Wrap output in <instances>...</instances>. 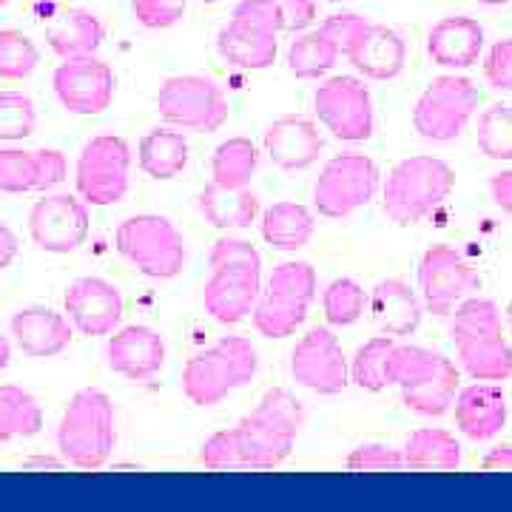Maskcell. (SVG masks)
I'll return each mask as SVG.
<instances>
[{
    "label": "cell",
    "instance_id": "obj_54",
    "mask_svg": "<svg viewBox=\"0 0 512 512\" xmlns=\"http://www.w3.org/2000/svg\"><path fill=\"white\" fill-rule=\"evenodd\" d=\"M12 362V345H9V339L0 333V370H6Z\"/></svg>",
    "mask_w": 512,
    "mask_h": 512
},
{
    "label": "cell",
    "instance_id": "obj_26",
    "mask_svg": "<svg viewBox=\"0 0 512 512\" xmlns=\"http://www.w3.org/2000/svg\"><path fill=\"white\" fill-rule=\"evenodd\" d=\"M370 311L387 336H413L421 325V299L402 279H384L370 293Z\"/></svg>",
    "mask_w": 512,
    "mask_h": 512
},
{
    "label": "cell",
    "instance_id": "obj_52",
    "mask_svg": "<svg viewBox=\"0 0 512 512\" xmlns=\"http://www.w3.org/2000/svg\"><path fill=\"white\" fill-rule=\"evenodd\" d=\"M484 470H512V444H498L481 461Z\"/></svg>",
    "mask_w": 512,
    "mask_h": 512
},
{
    "label": "cell",
    "instance_id": "obj_15",
    "mask_svg": "<svg viewBox=\"0 0 512 512\" xmlns=\"http://www.w3.org/2000/svg\"><path fill=\"white\" fill-rule=\"evenodd\" d=\"M291 376L319 396H336L350 384V367L330 328H311L291 353Z\"/></svg>",
    "mask_w": 512,
    "mask_h": 512
},
{
    "label": "cell",
    "instance_id": "obj_40",
    "mask_svg": "<svg viewBox=\"0 0 512 512\" xmlns=\"http://www.w3.org/2000/svg\"><path fill=\"white\" fill-rule=\"evenodd\" d=\"M478 148L490 160H512V109L490 106L478 117Z\"/></svg>",
    "mask_w": 512,
    "mask_h": 512
},
{
    "label": "cell",
    "instance_id": "obj_57",
    "mask_svg": "<svg viewBox=\"0 0 512 512\" xmlns=\"http://www.w3.org/2000/svg\"><path fill=\"white\" fill-rule=\"evenodd\" d=\"M6 3H9V0H0V6H6Z\"/></svg>",
    "mask_w": 512,
    "mask_h": 512
},
{
    "label": "cell",
    "instance_id": "obj_24",
    "mask_svg": "<svg viewBox=\"0 0 512 512\" xmlns=\"http://www.w3.org/2000/svg\"><path fill=\"white\" fill-rule=\"evenodd\" d=\"M484 52V29L473 18H444L427 35V55L444 69H467Z\"/></svg>",
    "mask_w": 512,
    "mask_h": 512
},
{
    "label": "cell",
    "instance_id": "obj_36",
    "mask_svg": "<svg viewBox=\"0 0 512 512\" xmlns=\"http://www.w3.org/2000/svg\"><path fill=\"white\" fill-rule=\"evenodd\" d=\"M458 390V370L456 365L447 359L439 376H433L427 384H421L410 393H402L404 407H410L419 416H444L450 410V404L456 399Z\"/></svg>",
    "mask_w": 512,
    "mask_h": 512
},
{
    "label": "cell",
    "instance_id": "obj_33",
    "mask_svg": "<svg viewBox=\"0 0 512 512\" xmlns=\"http://www.w3.org/2000/svg\"><path fill=\"white\" fill-rule=\"evenodd\" d=\"M339 57H342L339 46L319 26L313 32H299V37L288 46V69L299 80H319L336 66Z\"/></svg>",
    "mask_w": 512,
    "mask_h": 512
},
{
    "label": "cell",
    "instance_id": "obj_12",
    "mask_svg": "<svg viewBox=\"0 0 512 512\" xmlns=\"http://www.w3.org/2000/svg\"><path fill=\"white\" fill-rule=\"evenodd\" d=\"M313 109L336 140L365 143L373 134V97L359 77L336 74L325 80L313 94Z\"/></svg>",
    "mask_w": 512,
    "mask_h": 512
},
{
    "label": "cell",
    "instance_id": "obj_30",
    "mask_svg": "<svg viewBox=\"0 0 512 512\" xmlns=\"http://www.w3.org/2000/svg\"><path fill=\"white\" fill-rule=\"evenodd\" d=\"M259 228H262V239L276 251H299L311 242L316 220L299 202H274L262 214Z\"/></svg>",
    "mask_w": 512,
    "mask_h": 512
},
{
    "label": "cell",
    "instance_id": "obj_44",
    "mask_svg": "<svg viewBox=\"0 0 512 512\" xmlns=\"http://www.w3.org/2000/svg\"><path fill=\"white\" fill-rule=\"evenodd\" d=\"M402 467V453L393 447H384V444H362L348 456V470L353 473H384V470L396 473Z\"/></svg>",
    "mask_w": 512,
    "mask_h": 512
},
{
    "label": "cell",
    "instance_id": "obj_3",
    "mask_svg": "<svg viewBox=\"0 0 512 512\" xmlns=\"http://www.w3.org/2000/svg\"><path fill=\"white\" fill-rule=\"evenodd\" d=\"M453 188L456 171L450 163L439 157H407L384 183V214L404 228L419 225L444 205Z\"/></svg>",
    "mask_w": 512,
    "mask_h": 512
},
{
    "label": "cell",
    "instance_id": "obj_51",
    "mask_svg": "<svg viewBox=\"0 0 512 512\" xmlns=\"http://www.w3.org/2000/svg\"><path fill=\"white\" fill-rule=\"evenodd\" d=\"M18 237H15V231L6 225V222H0V271H6L15 259H18Z\"/></svg>",
    "mask_w": 512,
    "mask_h": 512
},
{
    "label": "cell",
    "instance_id": "obj_27",
    "mask_svg": "<svg viewBox=\"0 0 512 512\" xmlns=\"http://www.w3.org/2000/svg\"><path fill=\"white\" fill-rule=\"evenodd\" d=\"M197 208L220 231H239L251 228V222L259 217V197L251 188H222L217 183H208L202 188Z\"/></svg>",
    "mask_w": 512,
    "mask_h": 512
},
{
    "label": "cell",
    "instance_id": "obj_28",
    "mask_svg": "<svg viewBox=\"0 0 512 512\" xmlns=\"http://www.w3.org/2000/svg\"><path fill=\"white\" fill-rule=\"evenodd\" d=\"M103 37H106V29L89 9H69L46 29V40L52 52L63 60L97 55V49L103 46Z\"/></svg>",
    "mask_w": 512,
    "mask_h": 512
},
{
    "label": "cell",
    "instance_id": "obj_16",
    "mask_svg": "<svg viewBox=\"0 0 512 512\" xmlns=\"http://www.w3.org/2000/svg\"><path fill=\"white\" fill-rule=\"evenodd\" d=\"M52 86L63 109L89 117L109 109L117 89V77L109 63L97 55L69 57L55 69Z\"/></svg>",
    "mask_w": 512,
    "mask_h": 512
},
{
    "label": "cell",
    "instance_id": "obj_37",
    "mask_svg": "<svg viewBox=\"0 0 512 512\" xmlns=\"http://www.w3.org/2000/svg\"><path fill=\"white\" fill-rule=\"evenodd\" d=\"M322 308H325V319L333 328H348L362 319L367 308V293L356 279H333L325 293H322Z\"/></svg>",
    "mask_w": 512,
    "mask_h": 512
},
{
    "label": "cell",
    "instance_id": "obj_47",
    "mask_svg": "<svg viewBox=\"0 0 512 512\" xmlns=\"http://www.w3.org/2000/svg\"><path fill=\"white\" fill-rule=\"evenodd\" d=\"M370 26V20L362 18V15H330L325 23H322V29L328 32L330 40L339 46V52L348 57V52L356 46V40L365 35V29Z\"/></svg>",
    "mask_w": 512,
    "mask_h": 512
},
{
    "label": "cell",
    "instance_id": "obj_20",
    "mask_svg": "<svg viewBox=\"0 0 512 512\" xmlns=\"http://www.w3.org/2000/svg\"><path fill=\"white\" fill-rule=\"evenodd\" d=\"M106 356L114 373L126 376L131 382H148L163 370L165 342L154 328L128 325V328L114 330Z\"/></svg>",
    "mask_w": 512,
    "mask_h": 512
},
{
    "label": "cell",
    "instance_id": "obj_10",
    "mask_svg": "<svg viewBox=\"0 0 512 512\" xmlns=\"http://www.w3.org/2000/svg\"><path fill=\"white\" fill-rule=\"evenodd\" d=\"M131 174V146L117 134H100L89 140L74 168L80 200L89 205H117L126 197Z\"/></svg>",
    "mask_w": 512,
    "mask_h": 512
},
{
    "label": "cell",
    "instance_id": "obj_32",
    "mask_svg": "<svg viewBox=\"0 0 512 512\" xmlns=\"http://www.w3.org/2000/svg\"><path fill=\"white\" fill-rule=\"evenodd\" d=\"M43 430V410L37 399L15 384H0V444L32 439Z\"/></svg>",
    "mask_w": 512,
    "mask_h": 512
},
{
    "label": "cell",
    "instance_id": "obj_25",
    "mask_svg": "<svg viewBox=\"0 0 512 512\" xmlns=\"http://www.w3.org/2000/svg\"><path fill=\"white\" fill-rule=\"evenodd\" d=\"M348 60L359 74L370 80H393L399 77L407 60V43L399 32L370 23L365 35L356 40V46L348 52Z\"/></svg>",
    "mask_w": 512,
    "mask_h": 512
},
{
    "label": "cell",
    "instance_id": "obj_34",
    "mask_svg": "<svg viewBox=\"0 0 512 512\" xmlns=\"http://www.w3.org/2000/svg\"><path fill=\"white\" fill-rule=\"evenodd\" d=\"M402 458L407 470H456L461 464V447L447 430H416Z\"/></svg>",
    "mask_w": 512,
    "mask_h": 512
},
{
    "label": "cell",
    "instance_id": "obj_31",
    "mask_svg": "<svg viewBox=\"0 0 512 512\" xmlns=\"http://www.w3.org/2000/svg\"><path fill=\"white\" fill-rule=\"evenodd\" d=\"M447 362V356L433 353V350L419 348V345H393L387 353V384H396L402 393H410L421 384H427Z\"/></svg>",
    "mask_w": 512,
    "mask_h": 512
},
{
    "label": "cell",
    "instance_id": "obj_2",
    "mask_svg": "<svg viewBox=\"0 0 512 512\" xmlns=\"http://www.w3.org/2000/svg\"><path fill=\"white\" fill-rule=\"evenodd\" d=\"M117 441L114 404L97 387H83L72 396L57 424V450L77 470H100L109 464Z\"/></svg>",
    "mask_w": 512,
    "mask_h": 512
},
{
    "label": "cell",
    "instance_id": "obj_21",
    "mask_svg": "<svg viewBox=\"0 0 512 512\" xmlns=\"http://www.w3.org/2000/svg\"><path fill=\"white\" fill-rule=\"evenodd\" d=\"M322 137L319 128L305 117H279L265 131V151L271 163L282 171H305L311 168L322 154Z\"/></svg>",
    "mask_w": 512,
    "mask_h": 512
},
{
    "label": "cell",
    "instance_id": "obj_43",
    "mask_svg": "<svg viewBox=\"0 0 512 512\" xmlns=\"http://www.w3.org/2000/svg\"><path fill=\"white\" fill-rule=\"evenodd\" d=\"M200 464L211 467V470H245L237 427L220 430L205 441L200 450Z\"/></svg>",
    "mask_w": 512,
    "mask_h": 512
},
{
    "label": "cell",
    "instance_id": "obj_7",
    "mask_svg": "<svg viewBox=\"0 0 512 512\" xmlns=\"http://www.w3.org/2000/svg\"><path fill=\"white\" fill-rule=\"evenodd\" d=\"M117 251L148 279H174L183 274L188 259L183 234L160 214H137L120 222Z\"/></svg>",
    "mask_w": 512,
    "mask_h": 512
},
{
    "label": "cell",
    "instance_id": "obj_22",
    "mask_svg": "<svg viewBox=\"0 0 512 512\" xmlns=\"http://www.w3.org/2000/svg\"><path fill=\"white\" fill-rule=\"evenodd\" d=\"M12 336L26 356L52 359L72 345L74 328L63 313L52 308H23L12 316Z\"/></svg>",
    "mask_w": 512,
    "mask_h": 512
},
{
    "label": "cell",
    "instance_id": "obj_23",
    "mask_svg": "<svg viewBox=\"0 0 512 512\" xmlns=\"http://www.w3.org/2000/svg\"><path fill=\"white\" fill-rule=\"evenodd\" d=\"M458 430L473 441H487L507 424V396L498 384H470L456 399Z\"/></svg>",
    "mask_w": 512,
    "mask_h": 512
},
{
    "label": "cell",
    "instance_id": "obj_9",
    "mask_svg": "<svg viewBox=\"0 0 512 512\" xmlns=\"http://www.w3.org/2000/svg\"><path fill=\"white\" fill-rule=\"evenodd\" d=\"M379 191V168L367 154H339L328 160L313 185V205L322 217L342 220L359 211Z\"/></svg>",
    "mask_w": 512,
    "mask_h": 512
},
{
    "label": "cell",
    "instance_id": "obj_49",
    "mask_svg": "<svg viewBox=\"0 0 512 512\" xmlns=\"http://www.w3.org/2000/svg\"><path fill=\"white\" fill-rule=\"evenodd\" d=\"M282 12V32H308L316 20V0H276Z\"/></svg>",
    "mask_w": 512,
    "mask_h": 512
},
{
    "label": "cell",
    "instance_id": "obj_53",
    "mask_svg": "<svg viewBox=\"0 0 512 512\" xmlns=\"http://www.w3.org/2000/svg\"><path fill=\"white\" fill-rule=\"evenodd\" d=\"M60 464H63V461H57V458L35 456L29 458V461H23V470H60Z\"/></svg>",
    "mask_w": 512,
    "mask_h": 512
},
{
    "label": "cell",
    "instance_id": "obj_45",
    "mask_svg": "<svg viewBox=\"0 0 512 512\" xmlns=\"http://www.w3.org/2000/svg\"><path fill=\"white\" fill-rule=\"evenodd\" d=\"M188 0H131L134 18L146 29H171L185 15Z\"/></svg>",
    "mask_w": 512,
    "mask_h": 512
},
{
    "label": "cell",
    "instance_id": "obj_4",
    "mask_svg": "<svg viewBox=\"0 0 512 512\" xmlns=\"http://www.w3.org/2000/svg\"><path fill=\"white\" fill-rule=\"evenodd\" d=\"M256 348L245 336H222L217 345L188 359L183 393L197 407H214L256 376Z\"/></svg>",
    "mask_w": 512,
    "mask_h": 512
},
{
    "label": "cell",
    "instance_id": "obj_29",
    "mask_svg": "<svg viewBox=\"0 0 512 512\" xmlns=\"http://www.w3.org/2000/svg\"><path fill=\"white\" fill-rule=\"evenodd\" d=\"M137 163L151 180H174L188 165V140L174 128H151L137 146Z\"/></svg>",
    "mask_w": 512,
    "mask_h": 512
},
{
    "label": "cell",
    "instance_id": "obj_13",
    "mask_svg": "<svg viewBox=\"0 0 512 512\" xmlns=\"http://www.w3.org/2000/svg\"><path fill=\"white\" fill-rule=\"evenodd\" d=\"M421 305L433 316H450L458 302L481 288L476 268L450 245H433L421 256L419 265Z\"/></svg>",
    "mask_w": 512,
    "mask_h": 512
},
{
    "label": "cell",
    "instance_id": "obj_5",
    "mask_svg": "<svg viewBox=\"0 0 512 512\" xmlns=\"http://www.w3.org/2000/svg\"><path fill=\"white\" fill-rule=\"evenodd\" d=\"M279 32L282 12L276 0H239L217 35V52L234 69L262 72L274 66Z\"/></svg>",
    "mask_w": 512,
    "mask_h": 512
},
{
    "label": "cell",
    "instance_id": "obj_11",
    "mask_svg": "<svg viewBox=\"0 0 512 512\" xmlns=\"http://www.w3.org/2000/svg\"><path fill=\"white\" fill-rule=\"evenodd\" d=\"M157 111L168 126L188 131H217L228 120V97L211 77L177 74L157 94Z\"/></svg>",
    "mask_w": 512,
    "mask_h": 512
},
{
    "label": "cell",
    "instance_id": "obj_17",
    "mask_svg": "<svg viewBox=\"0 0 512 512\" xmlns=\"http://www.w3.org/2000/svg\"><path fill=\"white\" fill-rule=\"evenodd\" d=\"M63 308L69 313L72 328L83 336H109L123 322V296L117 285L100 276L74 279L63 296Z\"/></svg>",
    "mask_w": 512,
    "mask_h": 512
},
{
    "label": "cell",
    "instance_id": "obj_39",
    "mask_svg": "<svg viewBox=\"0 0 512 512\" xmlns=\"http://www.w3.org/2000/svg\"><path fill=\"white\" fill-rule=\"evenodd\" d=\"M40 63L35 40L18 29H0V80H26Z\"/></svg>",
    "mask_w": 512,
    "mask_h": 512
},
{
    "label": "cell",
    "instance_id": "obj_18",
    "mask_svg": "<svg viewBox=\"0 0 512 512\" xmlns=\"http://www.w3.org/2000/svg\"><path fill=\"white\" fill-rule=\"evenodd\" d=\"M259 276H262V268H251V265L211 268V276L202 291L205 311L222 325L242 322L254 311L256 299H259Z\"/></svg>",
    "mask_w": 512,
    "mask_h": 512
},
{
    "label": "cell",
    "instance_id": "obj_41",
    "mask_svg": "<svg viewBox=\"0 0 512 512\" xmlns=\"http://www.w3.org/2000/svg\"><path fill=\"white\" fill-rule=\"evenodd\" d=\"M254 413L259 419H265L268 424L279 427L282 433H291V436H299V430L305 427V407L285 387L268 390L262 396V402L256 404Z\"/></svg>",
    "mask_w": 512,
    "mask_h": 512
},
{
    "label": "cell",
    "instance_id": "obj_1",
    "mask_svg": "<svg viewBox=\"0 0 512 512\" xmlns=\"http://www.w3.org/2000/svg\"><path fill=\"white\" fill-rule=\"evenodd\" d=\"M453 342L461 367L476 382H504L512 376V348L501 328V311L490 299H464L453 313Z\"/></svg>",
    "mask_w": 512,
    "mask_h": 512
},
{
    "label": "cell",
    "instance_id": "obj_56",
    "mask_svg": "<svg viewBox=\"0 0 512 512\" xmlns=\"http://www.w3.org/2000/svg\"><path fill=\"white\" fill-rule=\"evenodd\" d=\"M507 325H510V333H512V302H510V308H507Z\"/></svg>",
    "mask_w": 512,
    "mask_h": 512
},
{
    "label": "cell",
    "instance_id": "obj_19",
    "mask_svg": "<svg viewBox=\"0 0 512 512\" xmlns=\"http://www.w3.org/2000/svg\"><path fill=\"white\" fill-rule=\"evenodd\" d=\"M69 174L66 157L55 148L23 151V148H0V191L3 194H32L52 191Z\"/></svg>",
    "mask_w": 512,
    "mask_h": 512
},
{
    "label": "cell",
    "instance_id": "obj_6",
    "mask_svg": "<svg viewBox=\"0 0 512 512\" xmlns=\"http://www.w3.org/2000/svg\"><path fill=\"white\" fill-rule=\"evenodd\" d=\"M316 271L308 262H282L268 279V291L256 299L254 328L268 339H285L305 325L308 308L316 299Z\"/></svg>",
    "mask_w": 512,
    "mask_h": 512
},
{
    "label": "cell",
    "instance_id": "obj_35",
    "mask_svg": "<svg viewBox=\"0 0 512 512\" xmlns=\"http://www.w3.org/2000/svg\"><path fill=\"white\" fill-rule=\"evenodd\" d=\"M259 165L256 146L248 137H231L217 146L211 160V183L222 188H251V180Z\"/></svg>",
    "mask_w": 512,
    "mask_h": 512
},
{
    "label": "cell",
    "instance_id": "obj_14",
    "mask_svg": "<svg viewBox=\"0 0 512 512\" xmlns=\"http://www.w3.org/2000/svg\"><path fill=\"white\" fill-rule=\"evenodd\" d=\"M92 231L89 202L77 200L72 194H49L32 205L29 234L40 251L46 254H72L86 245Z\"/></svg>",
    "mask_w": 512,
    "mask_h": 512
},
{
    "label": "cell",
    "instance_id": "obj_38",
    "mask_svg": "<svg viewBox=\"0 0 512 512\" xmlns=\"http://www.w3.org/2000/svg\"><path fill=\"white\" fill-rule=\"evenodd\" d=\"M393 345H396V339L387 336V333L365 342L362 348L356 350V356H353L350 382L356 384V387H362V390H370V393L384 390V387H387V373H384V367H387V353H390Z\"/></svg>",
    "mask_w": 512,
    "mask_h": 512
},
{
    "label": "cell",
    "instance_id": "obj_42",
    "mask_svg": "<svg viewBox=\"0 0 512 512\" xmlns=\"http://www.w3.org/2000/svg\"><path fill=\"white\" fill-rule=\"evenodd\" d=\"M37 114L32 97L20 92H0V143H18L35 131Z\"/></svg>",
    "mask_w": 512,
    "mask_h": 512
},
{
    "label": "cell",
    "instance_id": "obj_50",
    "mask_svg": "<svg viewBox=\"0 0 512 512\" xmlns=\"http://www.w3.org/2000/svg\"><path fill=\"white\" fill-rule=\"evenodd\" d=\"M490 194H493L495 205L512 217V171L495 174L493 180H490Z\"/></svg>",
    "mask_w": 512,
    "mask_h": 512
},
{
    "label": "cell",
    "instance_id": "obj_8",
    "mask_svg": "<svg viewBox=\"0 0 512 512\" xmlns=\"http://www.w3.org/2000/svg\"><path fill=\"white\" fill-rule=\"evenodd\" d=\"M478 109V89L473 80L458 74L436 77L413 109V128L433 143H450L464 131Z\"/></svg>",
    "mask_w": 512,
    "mask_h": 512
},
{
    "label": "cell",
    "instance_id": "obj_55",
    "mask_svg": "<svg viewBox=\"0 0 512 512\" xmlns=\"http://www.w3.org/2000/svg\"><path fill=\"white\" fill-rule=\"evenodd\" d=\"M478 3H487V6H504V3H510V0H478Z\"/></svg>",
    "mask_w": 512,
    "mask_h": 512
},
{
    "label": "cell",
    "instance_id": "obj_48",
    "mask_svg": "<svg viewBox=\"0 0 512 512\" xmlns=\"http://www.w3.org/2000/svg\"><path fill=\"white\" fill-rule=\"evenodd\" d=\"M484 74L495 89L512 94V37L498 40L484 60Z\"/></svg>",
    "mask_w": 512,
    "mask_h": 512
},
{
    "label": "cell",
    "instance_id": "obj_46",
    "mask_svg": "<svg viewBox=\"0 0 512 512\" xmlns=\"http://www.w3.org/2000/svg\"><path fill=\"white\" fill-rule=\"evenodd\" d=\"M211 268H222V265H251V268H262V256L251 242L239 237H222L217 245L211 248L208 256Z\"/></svg>",
    "mask_w": 512,
    "mask_h": 512
}]
</instances>
